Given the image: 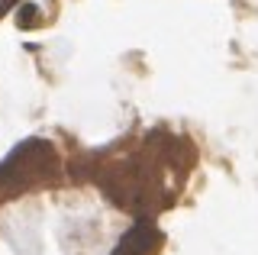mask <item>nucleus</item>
<instances>
[{"label": "nucleus", "mask_w": 258, "mask_h": 255, "mask_svg": "<svg viewBox=\"0 0 258 255\" xmlns=\"http://www.w3.org/2000/svg\"><path fill=\"white\" fill-rule=\"evenodd\" d=\"M16 4H20V0H0V17H7L10 10H16Z\"/></svg>", "instance_id": "nucleus-3"}, {"label": "nucleus", "mask_w": 258, "mask_h": 255, "mask_svg": "<svg viewBox=\"0 0 258 255\" xmlns=\"http://www.w3.org/2000/svg\"><path fill=\"white\" fill-rule=\"evenodd\" d=\"M161 245V233L152 226V220H142L136 223L129 233H123V239L116 242L113 255H152Z\"/></svg>", "instance_id": "nucleus-1"}, {"label": "nucleus", "mask_w": 258, "mask_h": 255, "mask_svg": "<svg viewBox=\"0 0 258 255\" xmlns=\"http://www.w3.org/2000/svg\"><path fill=\"white\" fill-rule=\"evenodd\" d=\"M39 23H42V10H39L36 4H29V0H20V4H16V26L36 29Z\"/></svg>", "instance_id": "nucleus-2"}]
</instances>
